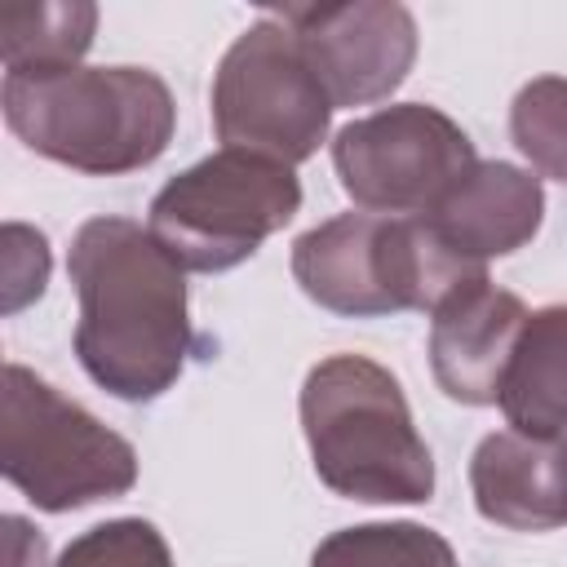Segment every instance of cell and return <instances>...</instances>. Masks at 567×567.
<instances>
[{
    "instance_id": "17",
    "label": "cell",
    "mask_w": 567,
    "mask_h": 567,
    "mask_svg": "<svg viewBox=\"0 0 567 567\" xmlns=\"http://www.w3.org/2000/svg\"><path fill=\"white\" fill-rule=\"evenodd\" d=\"M53 567H173V549L146 518H106L80 532Z\"/></svg>"
},
{
    "instance_id": "1",
    "label": "cell",
    "mask_w": 567,
    "mask_h": 567,
    "mask_svg": "<svg viewBox=\"0 0 567 567\" xmlns=\"http://www.w3.org/2000/svg\"><path fill=\"white\" fill-rule=\"evenodd\" d=\"M80 319V368L124 403H151L177 385L195 332L186 270L128 217H89L66 257Z\"/></svg>"
},
{
    "instance_id": "13",
    "label": "cell",
    "mask_w": 567,
    "mask_h": 567,
    "mask_svg": "<svg viewBox=\"0 0 567 567\" xmlns=\"http://www.w3.org/2000/svg\"><path fill=\"white\" fill-rule=\"evenodd\" d=\"M496 403L509 430L532 439H567V306L527 315Z\"/></svg>"
},
{
    "instance_id": "15",
    "label": "cell",
    "mask_w": 567,
    "mask_h": 567,
    "mask_svg": "<svg viewBox=\"0 0 567 567\" xmlns=\"http://www.w3.org/2000/svg\"><path fill=\"white\" fill-rule=\"evenodd\" d=\"M310 567H461L456 549L421 523H359L323 536Z\"/></svg>"
},
{
    "instance_id": "18",
    "label": "cell",
    "mask_w": 567,
    "mask_h": 567,
    "mask_svg": "<svg viewBox=\"0 0 567 567\" xmlns=\"http://www.w3.org/2000/svg\"><path fill=\"white\" fill-rule=\"evenodd\" d=\"M49 284V239L35 226L9 221L4 226V315L40 301Z\"/></svg>"
},
{
    "instance_id": "10",
    "label": "cell",
    "mask_w": 567,
    "mask_h": 567,
    "mask_svg": "<svg viewBox=\"0 0 567 567\" xmlns=\"http://www.w3.org/2000/svg\"><path fill=\"white\" fill-rule=\"evenodd\" d=\"M523 323L527 306L487 275L456 288L430 315V368L439 390L470 408L496 403Z\"/></svg>"
},
{
    "instance_id": "2",
    "label": "cell",
    "mask_w": 567,
    "mask_h": 567,
    "mask_svg": "<svg viewBox=\"0 0 567 567\" xmlns=\"http://www.w3.org/2000/svg\"><path fill=\"white\" fill-rule=\"evenodd\" d=\"M0 106L22 146L89 177L155 164L177 128V102L146 66L4 71Z\"/></svg>"
},
{
    "instance_id": "7",
    "label": "cell",
    "mask_w": 567,
    "mask_h": 567,
    "mask_svg": "<svg viewBox=\"0 0 567 567\" xmlns=\"http://www.w3.org/2000/svg\"><path fill=\"white\" fill-rule=\"evenodd\" d=\"M332 111L337 106L297 31L275 13L239 31L217 62L213 128L226 151H248L292 168L323 146Z\"/></svg>"
},
{
    "instance_id": "9",
    "label": "cell",
    "mask_w": 567,
    "mask_h": 567,
    "mask_svg": "<svg viewBox=\"0 0 567 567\" xmlns=\"http://www.w3.org/2000/svg\"><path fill=\"white\" fill-rule=\"evenodd\" d=\"M270 13L297 31L332 106H368L390 97L416 62V18L408 4L346 0L288 4Z\"/></svg>"
},
{
    "instance_id": "14",
    "label": "cell",
    "mask_w": 567,
    "mask_h": 567,
    "mask_svg": "<svg viewBox=\"0 0 567 567\" xmlns=\"http://www.w3.org/2000/svg\"><path fill=\"white\" fill-rule=\"evenodd\" d=\"M97 31V9L84 0H35L0 9L4 71H58L80 66Z\"/></svg>"
},
{
    "instance_id": "5",
    "label": "cell",
    "mask_w": 567,
    "mask_h": 567,
    "mask_svg": "<svg viewBox=\"0 0 567 567\" xmlns=\"http://www.w3.org/2000/svg\"><path fill=\"white\" fill-rule=\"evenodd\" d=\"M0 470L44 514H71L137 483V452L22 363H4Z\"/></svg>"
},
{
    "instance_id": "6",
    "label": "cell",
    "mask_w": 567,
    "mask_h": 567,
    "mask_svg": "<svg viewBox=\"0 0 567 567\" xmlns=\"http://www.w3.org/2000/svg\"><path fill=\"white\" fill-rule=\"evenodd\" d=\"M297 208L301 182L288 164L221 146L159 186L146 226L182 270L221 275L284 230Z\"/></svg>"
},
{
    "instance_id": "8",
    "label": "cell",
    "mask_w": 567,
    "mask_h": 567,
    "mask_svg": "<svg viewBox=\"0 0 567 567\" xmlns=\"http://www.w3.org/2000/svg\"><path fill=\"white\" fill-rule=\"evenodd\" d=\"M332 164L341 190L363 213L430 217L478 155L452 115L425 102H399L337 128Z\"/></svg>"
},
{
    "instance_id": "16",
    "label": "cell",
    "mask_w": 567,
    "mask_h": 567,
    "mask_svg": "<svg viewBox=\"0 0 567 567\" xmlns=\"http://www.w3.org/2000/svg\"><path fill=\"white\" fill-rule=\"evenodd\" d=\"M509 137L540 177L567 186V80L563 75H536L514 93Z\"/></svg>"
},
{
    "instance_id": "12",
    "label": "cell",
    "mask_w": 567,
    "mask_h": 567,
    "mask_svg": "<svg viewBox=\"0 0 567 567\" xmlns=\"http://www.w3.org/2000/svg\"><path fill=\"white\" fill-rule=\"evenodd\" d=\"M474 509L509 532H554L567 523V439L518 430L487 434L470 456Z\"/></svg>"
},
{
    "instance_id": "11",
    "label": "cell",
    "mask_w": 567,
    "mask_h": 567,
    "mask_svg": "<svg viewBox=\"0 0 567 567\" xmlns=\"http://www.w3.org/2000/svg\"><path fill=\"white\" fill-rule=\"evenodd\" d=\"M425 221L456 257L487 266L492 257H509L536 239L545 221V190L540 177L518 164L478 159Z\"/></svg>"
},
{
    "instance_id": "4",
    "label": "cell",
    "mask_w": 567,
    "mask_h": 567,
    "mask_svg": "<svg viewBox=\"0 0 567 567\" xmlns=\"http://www.w3.org/2000/svg\"><path fill=\"white\" fill-rule=\"evenodd\" d=\"M487 266L456 257L425 217L341 213L292 244V279L301 292L350 319H377L394 310L434 315L456 288L483 279Z\"/></svg>"
},
{
    "instance_id": "3",
    "label": "cell",
    "mask_w": 567,
    "mask_h": 567,
    "mask_svg": "<svg viewBox=\"0 0 567 567\" xmlns=\"http://www.w3.org/2000/svg\"><path fill=\"white\" fill-rule=\"evenodd\" d=\"M301 430L323 487L363 505L434 496V456L416 434L403 385L368 354H328L301 381Z\"/></svg>"
},
{
    "instance_id": "19",
    "label": "cell",
    "mask_w": 567,
    "mask_h": 567,
    "mask_svg": "<svg viewBox=\"0 0 567 567\" xmlns=\"http://www.w3.org/2000/svg\"><path fill=\"white\" fill-rule=\"evenodd\" d=\"M4 563L9 567H49L44 563V536L18 514L4 518Z\"/></svg>"
}]
</instances>
